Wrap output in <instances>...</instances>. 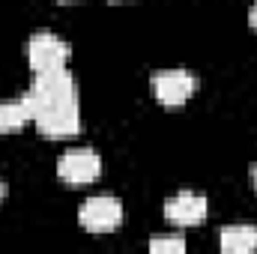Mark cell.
<instances>
[{
  "label": "cell",
  "mask_w": 257,
  "mask_h": 254,
  "mask_svg": "<svg viewBox=\"0 0 257 254\" xmlns=\"http://www.w3.org/2000/svg\"><path fill=\"white\" fill-rule=\"evenodd\" d=\"M30 108H33V117L42 111V108H51V105H63V102H78V87H75V78L69 75V69H48V72H36L33 78V87L24 93Z\"/></svg>",
  "instance_id": "obj_1"
},
{
  "label": "cell",
  "mask_w": 257,
  "mask_h": 254,
  "mask_svg": "<svg viewBox=\"0 0 257 254\" xmlns=\"http://www.w3.org/2000/svg\"><path fill=\"white\" fill-rule=\"evenodd\" d=\"M78 221L90 233H111L123 224V203L111 194H96L87 197L78 209Z\"/></svg>",
  "instance_id": "obj_2"
},
{
  "label": "cell",
  "mask_w": 257,
  "mask_h": 254,
  "mask_svg": "<svg viewBox=\"0 0 257 254\" xmlns=\"http://www.w3.org/2000/svg\"><path fill=\"white\" fill-rule=\"evenodd\" d=\"M33 126L42 138L48 141H66V138H75L81 132V111H78V102H63V105H51V108H42L36 117H33Z\"/></svg>",
  "instance_id": "obj_3"
},
{
  "label": "cell",
  "mask_w": 257,
  "mask_h": 254,
  "mask_svg": "<svg viewBox=\"0 0 257 254\" xmlns=\"http://www.w3.org/2000/svg\"><path fill=\"white\" fill-rule=\"evenodd\" d=\"M69 42L60 39L57 33L51 30H39L30 36L27 42V60H30V69L33 72H48V69H60L69 60Z\"/></svg>",
  "instance_id": "obj_4"
},
{
  "label": "cell",
  "mask_w": 257,
  "mask_h": 254,
  "mask_svg": "<svg viewBox=\"0 0 257 254\" xmlns=\"http://www.w3.org/2000/svg\"><path fill=\"white\" fill-rule=\"evenodd\" d=\"M99 174H102V159L90 147L69 150L57 162V177L66 186H90L93 180H99Z\"/></svg>",
  "instance_id": "obj_5"
},
{
  "label": "cell",
  "mask_w": 257,
  "mask_h": 254,
  "mask_svg": "<svg viewBox=\"0 0 257 254\" xmlns=\"http://www.w3.org/2000/svg\"><path fill=\"white\" fill-rule=\"evenodd\" d=\"M150 87H153V96H156L162 105L180 108V105H186L194 96L197 81H194L192 72H186V69H165V72H156V75H153Z\"/></svg>",
  "instance_id": "obj_6"
},
{
  "label": "cell",
  "mask_w": 257,
  "mask_h": 254,
  "mask_svg": "<svg viewBox=\"0 0 257 254\" xmlns=\"http://www.w3.org/2000/svg\"><path fill=\"white\" fill-rule=\"evenodd\" d=\"M206 212H209L206 197L194 194V191H180L177 197H171L165 203V221L174 227H194L206 218Z\"/></svg>",
  "instance_id": "obj_7"
},
{
  "label": "cell",
  "mask_w": 257,
  "mask_h": 254,
  "mask_svg": "<svg viewBox=\"0 0 257 254\" xmlns=\"http://www.w3.org/2000/svg\"><path fill=\"white\" fill-rule=\"evenodd\" d=\"M218 245H221V251H227V254L257 251V227H251V224H230V227H221Z\"/></svg>",
  "instance_id": "obj_8"
},
{
  "label": "cell",
  "mask_w": 257,
  "mask_h": 254,
  "mask_svg": "<svg viewBox=\"0 0 257 254\" xmlns=\"http://www.w3.org/2000/svg\"><path fill=\"white\" fill-rule=\"evenodd\" d=\"M27 123H33V108H30L27 96H18L12 102H0V135L24 129Z\"/></svg>",
  "instance_id": "obj_9"
},
{
  "label": "cell",
  "mask_w": 257,
  "mask_h": 254,
  "mask_svg": "<svg viewBox=\"0 0 257 254\" xmlns=\"http://www.w3.org/2000/svg\"><path fill=\"white\" fill-rule=\"evenodd\" d=\"M150 251L153 254H183L186 251V239L171 233V236H156L150 239Z\"/></svg>",
  "instance_id": "obj_10"
},
{
  "label": "cell",
  "mask_w": 257,
  "mask_h": 254,
  "mask_svg": "<svg viewBox=\"0 0 257 254\" xmlns=\"http://www.w3.org/2000/svg\"><path fill=\"white\" fill-rule=\"evenodd\" d=\"M248 21H251V27L257 30V0H254V6H251V15H248Z\"/></svg>",
  "instance_id": "obj_11"
},
{
  "label": "cell",
  "mask_w": 257,
  "mask_h": 254,
  "mask_svg": "<svg viewBox=\"0 0 257 254\" xmlns=\"http://www.w3.org/2000/svg\"><path fill=\"white\" fill-rule=\"evenodd\" d=\"M254 191H257V168H254Z\"/></svg>",
  "instance_id": "obj_12"
},
{
  "label": "cell",
  "mask_w": 257,
  "mask_h": 254,
  "mask_svg": "<svg viewBox=\"0 0 257 254\" xmlns=\"http://www.w3.org/2000/svg\"><path fill=\"white\" fill-rule=\"evenodd\" d=\"M0 200H3V183H0Z\"/></svg>",
  "instance_id": "obj_13"
},
{
  "label": "cell",
  "mask_w": 257,
  "mask_h": 254,
  "mask_svg": "<svg viewBox=\"0 0 257 254\" xmlns=\"http://www.w3.org/2000/svg\"><path fill=\"white\" fill-rule=\"evenodd\" d=\"M60 3H75V0H60Z\"/></svg>",
  "instance_id": "obj_14"
},
{
  "label": "cell",
  "mask_w": 257,
  "mask_h": 254,
  "mask_svg": "<svg viewBox=\"0 0 257 254\" xmlns=\"http://www.w3.org/2000/svg\"><path fill=\"white\" fill-rule=\"evenodd\" d=\"M114 3H120V0H114Z\"/></svg>",
  "instance_id": "obj_15"
}]
</instances>
